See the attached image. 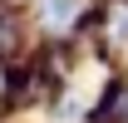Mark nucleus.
I'll use <instances>...</instances> for the list:
<instances>
[{
    "label": "nucleus",
    "mask_w": 128,
    "mask_h": 123,
    "mask_svg": "<svg viewBox=\"0 0 128 123\" xmlns=\"http://www.w3.org/2000/svg\"><path fill=\"white\" fill-rule=\"evenodd\" d=\"M40 15H44V25H69L79 15V5L74 0H40Z\"/></svg>",
    "instance_id": "f257e3e1"
},
{
    "label": "nucleus",
    "mask_w": 128,
    "mask_h": 123,
    "mask_svg": "<svg viewBox=\"0 0 128 123\" xmlns=\"http://www.w3.org/2000/svg\"><path fill=\"white\" fill-rule=\"evenodd\" d=\"M113 40H118V44H128V15H118V25H113Z\"/></svg>",
    "instance_id": "f03ea898"
}]
</instances>
